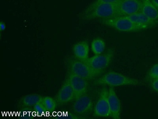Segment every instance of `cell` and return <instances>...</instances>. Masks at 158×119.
<instances>
[{
  "label": "cell",
  "mask_w": 158,
  "mask_h": 119,
  "mask_svg": "<svg viewBox=\"0 0 158 119\" xmlns=\"http://www.w3.org/2000/svg\"><path fill=\"white\" fill-rule=\"evenodd\" d=\"M93 105L89 96L85 94L76 99L73 106V109L77 113H84L92 109Z\"/></svg>",
  "instance_id": "8fae6325"
},
{
  "label": "cell",
  "mask_w": 158,
  "mask_h": 119,
  "mask_svg": "<svg viewBox=\"0 0 158 119\" xmlns=\"http://www.w3.org/2000/svg\"><path fill=\"white\" fill-rule=\"evenodd\" d=\"M33 110L35 114H36V113H37V114L38 115L39 113L44 115V113L45 112L47 113V112L42 102L38 103L34 106Z\"/></svg>",
  "instance_id": "ffe728a7"
},
{
  "label": "cell",
  "mask_w": 158,
  "mask_h": 119,
  "mask_svg": "<svg viewBox=\"0 0 158 119\" xmlns=\"http://www.w3.org/2000/svg\"><path fill=\"white\" fill-rule=\"evenodd\" d=\"M43 97L37 94H31L24 95L19 100L18 105L20 108H25L34 106L41 102Z\"/></svg>",
  "instance_id": "7c38bea8"
},
{
  "label": "cell",
  "mask_w": 158,
  "mask_h": 119,
  "mask_svg": "<svg viewBox=\"0 0 158 119\" xmlns=\"http://www.w3.org/2000/svg\"><path fill=\"white\" fill-rule=\"evenodd\" d=\"M105 48V43L104 41L100 38L94 39L91 43V49L93 53L95 55L101 54Z\"/></svg>",
  "instance_id": "2e32d148"
},
{
  "label": "cell",
  "mask_w": 158,
  "mask_h": 119,
  "mask_svg": "<svg viewBox=\"0 0 158 119\" xmlns=\"http://www.w3.org/2000/svg\"><path fill=\"white\" fill-rule=\"evenodd\" d=\"M102 20L105 24L120 31L135 32L148 28L135 24L124 16H117L103 19Z\"/></svg>",
  "instance_id": "3957f363"
},
{
  "label": "cell",
  "mask_w": 158,
  "mask_h": 119,
  "mask_svg": "<svg viewBox=\"0 0 158 119\" xmlns=\"http://www.w3.org/2000/svg\"><path fill=\"white\" fill-rule=\"evenodd\" d=\"M108 94V90L106 87L102 89L94 109V114L95 116L104 117L110 116Z\"/></svg>",
  "instance_id": "52a82bcc"
},
{
  "label": "cell",
  "mask_w": 158,
  "mask_h": 119,
  "mask_svg": "<svg viewBox=\"0 0 158 119\" xmlns=\"http://www.w3.org/2000/svg\"><path fill=\"white\" fill-rule=\"evenodd\" d=\"M152 4L158 11V0H150Z\"/></svg>",
  "instance_id": "7402d4cb"
},
{
  "label": "cell",
  "mask_w": 158,
  "mask_h": 119,
  "mask_svg": "<svg viewBox=\"0 0 158 119\" xmlns=\"http://www.w3.org/2000/svg\"><path fill=\"white\" fill-rule=\"evenodd\" d=\"M114 55V50L112 49H110L105 53L95 55L82 61L99 76L109 65Z\"/></svg>",
  "instance_id": "277c9868"
},
{
  "label": "cell",
  "mask_w": 158,
  "mask_h": 119,
  "mask_svg": "<svg viewBox=\"0 0 158 119\" xmlns=\"http://www.w3.org/2000/svg\"><path fill=\"white\" fill-rule=\"evenodd\" d=\"M73 51L75 58L81 61L89 58V46L86 41H81L76 44L73 47Z\"/></svg>",
  "instance_id": "4fadbf2b"
},
{
  "label": "cell",
  "mask_w": 158,
  "mask_h": 119,
  "mask_svg": "<svg viewBox=\"0 0 158 119\" xmlns=\"http://www.w3.org/2000/svg\"><path fill=\"white\" fill-rule=\"evenodd\" d=\"M5 28V26L3 22H1L0 23V30H3Z\"/></svg>",
  "instance_id": "603a6c76"
},
{
  "label": "cell",
  "mask_w": 158,
  "mask_h": 119,
  "mask_svg": "<svg viewBox=\"0 0 158 119\" xmlns=\"http://www.w3.org/2000/svg\"><path fill=\"white\" fill-rule=\"evenodd\" d=\"M141 12L149 19L155 22L158 20V11L150 0H142Z\"/></svg>",
  "instance_id": "9a60e30c"
},
{
  "label": "cell",
  "mask_w": 158,
  "mask_h": 119,
  "mask_svg": "<svg viewBox=\"0 0 158 119\" xmlns=\"http://www.w3.org/2000/svg\"><path fill=\"white\" fill-rule=\"evenodd\" d=\"M94 83L97 85H106L111 86H138L141 84V82L136 79L110 71L96 79L94 81Z\"/></svg>",
  "instance_id": "7a4b0ae2"
},
{
  "label": "cell",
  "mask_w": 158,
  "mask_h": 119,
  "mask_svg": "<svg viewBox=\"0 0 158 119\" xmlns=\"http://www.w3.org/2000/svg\"><path fill=\"white\" fill-rule=\"evenodd\" d=\"M149 86L154 91L158 92V78L149 82Z\"/></svg>",
  "instance_id": "44dd1931"
},
{
  "label": "cell",
  "mask_w": 158,
  "mask_h": 119,
  "mask_svg": "<svg viewBox=\"0 0 158 119\" xmlns=\"http://www.w3.org/2000/svg\"><path fill=\"white\" fill-rule=\"evenodd\" d=\"M74 99V91L68 77L56 95L55 100L57 104L62 105L67 103Z\"/></svg>",
  "instance_id": "9c48e42d"
},
{
  "label": "cell",
  "mask_w": 158,
  "mask_h": 119,
  "mask_svg": "<svg viewBox=\"0 0 158 119\" xmlns=\"http://www.w3.org/2000/svg\"><path fill=\"white\" fill-rule=\"evenodd\" d=\"M47 112H51L55 110L57 104L55 100L48 96L43 97L42 102Z\"/></svg>",
  "instance_id": "e0dca14e"
},
{
  "label": "cell",
  "mask_w": 158,
  "mask_h": 119,
  "mask_svg": "<svg viewBox=\"0 0 158 119\" xmlns=\"http://www.w3.org/2000/svg\"><path fill=\"white\" fill-rule=\"evenodd\" d=\"M119 0H96L87 7L82 12H86L94 9L99 5L106 3H112Z\"/></svg>",
  "instance_id": "d6986e66"
},
{
  "label": "cell",
  "mask_w": 158,
  "mask_h": 119,
  "mask_svg": "<svg viewBox=\"0 0 158 119\" xmlns=\"http://www.w3.org/2000/svg\"><path fill=\"white\" fill-rule=\"evenodd\" d=\"M120 0L114 3L100 4L89 11L81 12L80 17L83 20L87 21L117 17Z\"/></svg>",
  "instance_id": "6da1fadb"
},
{
  "label": "cell",
  "mask_w": 158,
  "mask_h": 119,
  "mask_svg": "<svg viewBox=\"0 0 158 119\" xmlns=\"http://www.w3.org/2000/svg\"><path fill=\"white\" fill-rule=\"evenodd\" d=\"M108 98L110 116L114 119H120V102L112 86H110L108 90Z\"/></svg>",
  "instance_id": "30bf717a"
},
{
  "label": "cell",
  "mask_w": 158,
  "mask_h": 119,
  "mask_svg": "<svg viewBox=\"0 0 158 119\" xmlns=\"http://www.w3.org/2000/svg\"><path fill=\"white\" fill-rule=\"evenodd\" d=\"M124 16L133 22L148 28L154 25L155 22L151 20L141 12Z\"/></svg>",
  "instance_id": "5bb4252c"
},
{
  "label": "cell",
  "mask_w": 158,
  "mask_h": 119,
  "mask_svg": "<svg viewBox=\"0 0 158 119\" xmlns=\"http://www.w3.org/2000/svg\"><path fill=\"white\" fill-rule=\"evenodd\" d=\"M68 78L73 90L75 100L86 94L88 86L87 80L70 71Z\"/></svg>",
  "instance_id": "ba28073f"
},
{
  "label": "cell",
  "mask_w": 158,
  "mask_h": 119,
  "mask_svg": "<svg viewBox=\"0 0 158 119\" xmlns=\"http://www.w3.org/2000/svg\"><path fill=\"white\" fill-rule=\"evenodd\" d=\"M158 78V63L154 64L148 72L146 77V81L149 82Z\"/></svg>",
  "instance_id": "ac0fdd59"
},
{
  "label": "cell",
  "mask_w": 158,
  "mask_h": 119,
  "mask_svg": "<svg viewBox=\"0 0 158 119\" xmlns=\"http://www.w3.org/2000/svg\"><path fill=\"white\" fill-rule=\"evenodd\" d=\"M142 2L140 0H120L117 16L129 15L141 12Z\"/></svg>",
  "instance_id": "8992f818"
},
{
  "label": "cell",
  "mask_w": 158,
  "mask_h": 119,
  "mask_svg": "<svg viewBox=\"0 0 158 119\" xmlns=\"http://www.w3.org/2000/svg\"><path fill=\"white\" fill-rule=\"evenodd\" d=\"M69 67V71L87 80L98 76L87 64L76 58L70 60Z\"/></svg>",
  "instance_id": "5b68a950"
}]
</instances>
